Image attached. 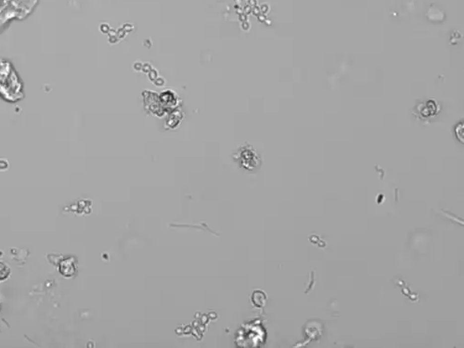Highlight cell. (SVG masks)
Segmentation results:
<instances>
[{"label":"cell","instance_id":"2","mask_svg":"<svg viewBox=\"0 0 464 348\" xmlns=\"http://www.w3.org/2000/svg\"><path fill=\"white\" fill-rule=\"evenodd\" d=\"M10 270L6 264L0 262V281L5 280L9 276Z\"/></svg>","mask_w":464,"mask_h":348},{"label":"cell","instance_id":"1","mask_svg":"<svg viewBox=\"0 0 464 348\" xmlns=\"http://www.w3.org/2000/svg\"><path fill=\"white\" fill-rule=\"evenodd\" d=\"M36 4L37 0H0V28L7 21L28 16Z\"/></svg>","mask_w":464,"mask_h":348}]
</instances>
